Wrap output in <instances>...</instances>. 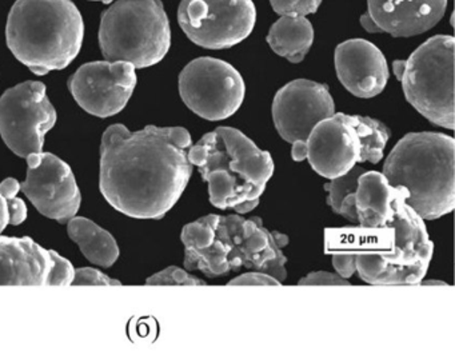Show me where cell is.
I'll return each mask as SVG.
<instances>
[{
  "label": "cell",
  "instance_id": "obj_1",
  "mask_svg": "<svg viewBox=\"0 0 455 351\" xmlns=\"http://www.w3.org/2000/svg\"><path fill=\"white\" fill-rule=\"evenodd\" d=\"M191 145L190 132L183 127L130 132L113 124L100 143V193L126 217L162 219L190 182Z\"/></svg>",
  "mask_w": 455,
  "mask_h": 351
},
{
  "label": "cell",
  "instance_id": "obj_2",
  "mask_svg": "<svg viewBox=\"0 0 455 351\" xmlns=\"http://www.w3.org/2000/svg\"><path fill=\"white\" fill-rule=\"evenodd\" d=\"M188 159L209 185L210 203L241 215L257 209L275 170L271 154L234 127L204 134L188 148Z\"/></svg>",
  "mask_w": 455,
  "mask_h": 351
},
{
  "label": "cell",
  "instance_id": "obj_3",
  "mask_svg": "<svg viewBox=\"0 0 455 351\" xmlns=\"http://www.w3.org/2000/svg\"><path fill=\"white\" fill-rule=\"evenodd\" d=\"M455 140L442 132H410L386 158L382 174L407 193L406 203L422 219L449 214L455 206Z\"/></svg>",
  "mask_w": 455,
  "mask_h": 351
},
{
  "label": "cell",
  "instance_id": "obj_4",
  "mask_svg": "<svg viewBox=\"0 0 455 351\" xmlns=\"http://www.w3.org/2000/svg\"><path fill=\"white\" fill-rule=\"evenodd\" d=\"M84 36V18L71 0H17L7 20L10 52L36 76L68 68Z\"/></svg>",
  "mask_w": 455,
  "mask_h": 351
},
{
  "label": "cell",
  "instance_id": "obj_5",
  "mask_svg": "<svg viewBox=\"0 0 455 351\" xmlns=\"http://www.w3.org/2000/svg\"><path fill=\"white\" fill-rule=\"evenodd\" d=\"M406 191H402L386 227H361L355 265L366 283L410 286L419 284L427 273L434 243L422 218L406 203Z\"/></svg>",
  "mask_w": 455,
  "mask_h": 351
},
{
  "label": "cell",
  "instance_id": "obj_6",
  "mask_svg": "<svg viewBox=\"0 0 455 351\" xmlns=\"http://www.w3.org/2000/svg\"><path fill=\"white\" fill-rule=\"evenodd\" d=\"M100 46L108 62L148 68L164 60L172 28L161 0H118L100 18Z\"/></svg>",
  "mask_w": 455,
  "mask_h": 351
},
{
  "label": "cell",
  "instance_id": "obj_7",
  "mask_svg": "<svg viewBox=\"0 0 455 351\" xmlns=\"http://www.w3.org/2000/svg\"><path fill=\"white\" fill-rule=\"evenodd\" d=\"M390 132L375 119L338 113L319 122L306 140V159L327 179L345 175L362 162L379 164Z\"/></svg>",
  "mask_w": 455,
  "mask_h": 351
},
{
  "label": "cell",
  "instance_id": "obj_8",
  "mask_svg": "<svg viewBox=\"0 0 455 351\" xmlns=\"http://www.w3.org/2000/svg\"><path fill=\"white\" fill-rule=\"evenodd\" d=\"M454 47L451 36H436L404 60L402 84L407 102L435 126L454 130Z\"/></svg>",
  "mask_w": 455,
  "mask_h": 351
},
{
  "label": "cell",
  "instance_id": "obj_9",
  "mask_svg": "<svg viewBox=\"0 0 455 351\" xmlns=\"http://www.w3.org/2000/svg\"><path fill=\"white\" fill-rule=\"evenodd\" d=\"M178 22L196 46L231 49L254 30L257 9L252 0H182Z\"/></svg>",
  "mask_w": 455,
  "mask_h": 351
},
{
  "label": "cell",
  "instance_id": "obj_10",
  "mask_svg": "<svg viewBox=\"0 0 455 351\" xmlns=\"http://www.w3.org/2000/svg\"><path fill=\"white\" fill-rule=\"evenodd\" d=\"M183 103L202 119L225 121L241 108L246 94L239 71L217 58L191 60L180 76Z\"/></svg>",
  "mask_w": 455,
  "mask_h": 351
},
{
  "label": "cell",
  "instance_id": "obj_11",
  "mask_svg": "<svg viewBox=\"0 0 455 351\" xmlns=\"http://www.w3.org/2000/svg\"><path fill=\"white\" fill-rule=\"evenodd\" d=\"M57 119V110L42 82L18 84L0 98V135L20 158L42 153L46 134Z\"/></svg>",
  "mask_w": 455,
  "mask_h": 351
},
{
  "label": "cell",
  "instance_id": "obj_12",
  "mask_svg": "<svg viewBox=\"0 0 455 351\" xmlns=\"http://www.w3.org/2000/svg\"><path fill=\"white\" fill-rule=\"evenodd\" d=\"M271 113L282 140L291 143L292 159L303 162L306 140L319 122L334 116V100L326 84L297 79L276 92Z\"/></svg>",
  "mask_w": 455,
  "mask_h": 351
},
{
  "label": "cell",
  "instance_id": "obj_13",
  "mask_svg": "<svg viewBox=\"0 0 455 351\" xmlns=\"http://www.w3.org/2000/svg\"><path fill=\"white\" fill-rule=\"evenodd\" d=\"M20 190L44 217L66 225L81 209L82 195L73 170L52 153L31 154Z\"/></svg>",
  "mask_w": 455,
  "mask_h": 351
},
{
  "label": "cell",
  "instance_id": "obj_14",
  "mask_svg": "<svg viewBox=\"0 0 455 351\" xmlns=\"http://www.w3.org/2000/svg\"><path fill=\"white\" fill-rule=\"evenodd\" d=\"M76 268L30 236H0V286H68Z\"/></svg>",
  "mask_w": 455,
  "mask_h": 351
},
{
  "label": "cell",
  "instance_id": "obj_15",
  "mask_svg": "<svg viewBox=\"0 0 455 351\" xmlns=\"http://www.w3.org/2000/svg\"><path fill=\"white\" fill-rule=\"evenodd\" d=\"M135 68L127 62H90L68 79V89L86 113L110 118L124 111L137 87Z\"/></svg>",
  "mask_w": 455,
  "mask_h": 351
},
{
  "label": "cell",
  "instance_id": "obj_16",
  "mask_svg": "<svg viewBox=\"0 0 455 351\" xmlns=\"http://www.w3.org/2000/svg\"><path fill=\"white\" fill-rule=\"evenodd\" d=\"M223 219L231 242L234 271L244 267L270 274L281 282L287 278V258L282 251L289 244L286 234L267 230L259 217L233 214Z\"/></svg>",
  "mask_w": 455,
  "mask_h": 351
},
{
  "label": "cell",
  "instance_id": "obj_17",
  "mask_svg": "<svg viewBox=\"0 0 455 351\" xmlns=\"http://www.w3.org/2000/svg\"><path fill=\"white\" fill-rule=\"evenodd\" d=\"M185 244V267L207 278L234 273L231 242L222 215L210 214L188 223L180 234Z\"/></svg>",
  "mask_w": 455,
  "mask_h": 351
},
{
  "label": "cell",
  "instance_id": "obj_18",
  "mask_svg": "<svg viewBox=\"0 0 455 351\" xmlns=\"http://www.w3.org/2000/svg\"><path fill=\"white\" fill-rule=\"evenodd\" d=\"M334 63L340 84L361 100L379 95L390 76L385 55L366 39H350L338 44Z\"/></svg>",
  "mask_w": 455,
  "mask_h": 351
},
{
  "label": "cell",
  "instance_id": "obj_19",
  "mask_svg": "<svg viewBox=\"0 0 455 351\" xmlns=\"http://www.w3.org/2000/svg\"><path fill=\"white\" fill-rule=\"evenodd\" d=\"M447 0H367V14L380 33L394 38L420 36L446 14Z\"/></svg>",
  "mask_w": 455,
  "mask_h": 351
},
{
  "label": "cell",
  "instance_id": "obj_20",
  "mask_svg": "<svg viewBox=\"0 0 455 351\" xmlns=\"http://www.w3.org/2000/svg\"><path fill=\"white\" fill-rule=\"evenodd\" d=\"M403 188L393 187L382 172H366L359 177L355 212L359 227L382 228L393 219L395 201Z\"/></svg>",
  "mask_w": 455,
  "mask_h": 351
},
{
  "label": "cell",
  "instance_id": "obj_21",
  "mask_svg": "<svg viewBox=\"0 0 455 351\" xmlns=\"http://www.w3.org/2000/svg\"><path fill=\"white\" fill-rule=\"evenodd\" d=\"M314 28L306 17H281L268 31L267 44L279 57L300 63L310 52Z\"/></svg>",
  "mask_w": 455,
  "mask_h": 351
},
{
  "label": "cell",
  "instance_id": "obj_22",
  "mask_svg": "<svg viewBox=\"0 0 455 351\" xmlns=\"http://www.w3.org/2000/svg\"><path fill=\"white\" fill-rule=\"evenodd\" d=\"M70 238L78 243L84 257L102 267H111L121 255L116 238L105 228L84 217L71 218L68 222Z\"/></svg>",
  "mask_w": 455,
  "mask_h": 351
},
{
  "label": "cell",
  "instance_id": "obj_23",
  "mask_svg": "<svg viewBox=\"0 0 455 351\" xmlns=\"http://www.w3.org/2000/svg\"><path fill=\"white\" fill-rule=\"evenodd\" d=\"M20 183L15 178L0 182V235L7 226H20L28 219V206L18 196Z\"/></svg>",
  "mask_w": 455,
  "mask_h": 351
},
{
  "label": "cell",
  "instance_id": "obj_24",
  "mask_svg": "<svg viewBox=\"0 0 455 351\" xmlns=\"http://www.w3.org/2000/svg\"><path fill=\"white\" fill-rule=\"evenodd\" d=\"M366 172L367 170H364L363 167H359L356 164L350 172H346L345 175L330 179L331 182L324 185V190L329 194L326 199L327 204L331 207L335 214L338 215L343 199L355 193L356 187H358L359 177Z\"/></svg>",
  "mask_w": 455,
  "mask_h": 351
},
{
  "label": "cell",
  "instance_id": "obj_25",
  "mask_svg": "<svg viewBox=\"0 0 455 351\" xmlns=\"http://www.w3.org/2000/svg\"><path fill=\"white\" fill-rule=\"evenodd\" d=\"M148 286H206V282L191 275L183 268L172 266L164 268L146 281Z\"/></svg>",
  "mask_w": 455,
  "mask_h": 351
},
{
  "label": "cell",
  "instance_id": "obj_26",
  "mask_svg": "<svg viewBox=\"0 0 455 351\" xmlns=\"http://www.w3.org/2000/svg\"><path fill=\"white\" fill-rule=\"evenodd\" d=\"M322 0H270L274 12L281 17H306L315 14Z\"/></svg>",
  "mask_w": 455,
  "mask_h": 351
},
{
  "label": "cell",
  "instance_id": "obj_27",
  "mask_svg": "<svg viewBox=\"0 0 455 351\" xmlns=\"http://www.w3.org/2000/svg\"><path fill=\"white\" fill-rule=\"evenodd\" d=\"M74 286H121L122 282L103 274L97 268H76L74 275Z\"/></svg>",
  "mask_w": 455,
  "mask_h": 351
},
{
  "label": "cell",
  "instance_id": "obj_28",
  "mask_svg": "<svg viewBox=\"0 0 455 351\" xmlns=\"http://www.w3.org/2000/svg\"><path fill=\"white\" fill-rule=\"evenodd\" d=\"M228 286H281L282 282L262 271H249L228 282Z\"/></svg>",
  "mask_w": 455,
  "mask_h": 351
},
{
  "label": "cell",
  "instance_id": "obj_29",
  "mask_svg": "<svg viewBox=\"0 0 455 351\" xmlns=\"http://www.w3.org/2000/svg\"><path fill=\"white\" fill-rule=\"evenodd\" d=\"M300 286H350L348 279L342 278L339 274L315 271L300 279Z\"/></svg>",
  "mask_w": 455,
  "mask_h": 351
},
{
  "label": "cell",
  "instance_id": "obj_30",
  "mask_svg": "<svg viewBox=\"0 0 455 351\" xmlns=\"http://www.w3.org/2000/svg\"><path fill=\"white\" fill-rule=\"evenodd\" d=\"M359 22H361L362 28H364V30L367 31V33L370 34H378L380 33L379 28H377V25H375L374 20L370 18V15L363 14L361 17V20H359Z\"/></svg>",
  "mask_w": 455,
  "mask_h": 351
},
{
  "label": "cell",
  "instance_id": "obj_31",
  "mask_svg": "<svg viewBox=\"0 0 455 351\" xmlns=\"http://www.w3.org/2000/svg\"><path fill=\"white\" fill-rule=\"evenodd\" d=\"M404 60H395L393 63L394 74H395L396 79H401L402 73H403Z\"/></svg>",
  "mask_w": 455,
  "mask_h": 351
},
{
  "label": "cell",
  "instance_id": "obj_32",
  "mask_svg": "<svg viewBox=\"0 0 455 351\" xmlns=\"http://www.w3.org/2000/svg\"><path fill=\"white\" fill-rule=\"evenodd\" d=\"M422 284H427V286H434V284H439V286H447L446 282L443 281H422Z\"/></svg>",
  "mask_w": 455,
  "mask_h": 351
},
{
  "label": "cell",
  "instance_id": "obj_33",
  "mask_svg": "<svg viewBox=\"0 0 455 351\" xmlns=\"http://www.w3.org/2000/svg\"><path fill=\"white\" fill-rule=\"evenodd\" d=\"M92 2H102V4H113L114 0H92Z\"/></svg>",
  "mask_w": 455,
  "mask_h": 351
}]
</instances>
